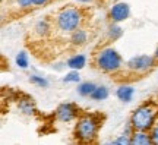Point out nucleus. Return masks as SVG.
Segmentation results:
<instances>
[{"label": "nucleus", "instance_id": "nucleus-7", "mask_svg": "<svg viewBox=\"0 0 158 145\" xmlns=\"http://www.w3.org/2000/svg\"><path fill=\"white\" fill-rule=\"evenodd\" d=\"M130 15V7L127 3L124 2H118V3H114L111 7H110V12H108V16L113 22H123L126 21Z\"/></svg>", "mask_w": 158, "mask_h": 145}, {"label": "nucleus", "instance_id": "nucleus-8", "mask_svg": "<svg viewBox=\"0 0 158 145\" xmlns=\"http://www.w3.org/2000/svg\"><path fill=\"white\" fill-rule=\"evenodd\" d=\"M132 145H151L152 138L149 130H135L132 134Z\"/></svg>", "mask_w": 158, "mask_h": 145}, {"label": "nucleus", "instance_id": "nucleus-9", "mask_svg": "<svg viewBox=\"0 0 158 145\" xmlns=\"http://www.w3.org/2000/svg\"><path fill=\"white\" fill-rule=\"evenodd\" d=\"M85 65H86V56L84 54H75V56L69 57L66 62V66L75 70H81L82 67H85Z\"/></svg>", "mask_w": 158, "mask_h": 145}, {"label": "nucleus", "instance_id": "nucleus-25", "mask_svg": "<svg viewBox=\"0 0 158 145\" xmlns=\"http://www.w3.org/2000/svg\"><path fill=\"white\" fill-rule=\"evenodd\" d=\"M154 57L158 60V45H157V49H155V53H154Z\"/></svg>", "mask_w": 158, "mask_h": 145}, {"label": "nucleus", "instance_id": "nucleus-15", "mask_svg": "<svg viewBox=\"0 0 158 145\" xmlns=\"http://www.w3.org/2000/svg\"><path fill=\"white\" fill-rule=\"evenodd\" d=\"M122 35H123V29L118 27L117 22L111 23V25L108 27V38H110V40L116 41V40H118Z\"/></svg>", "mask_w": 158, "mask_h": 145}, {"label": "nucleus", "instance_id": "nucleus-18", "mask_svg": "<svg viewBox=\"0 0 158 145\" xmlns=\"http://www.w3.org/2000/svg\"><path fill=\"white\" fill-rule=\"evenodd\" d=\"M29 81H31V84H35L41 87V88H45V87H48V81L43 76H38V75H31L29 76Z\"/></svg>", "mask_w": 158, "mask_h": 145}, {"label": "nucleus", "instance_id": "nucleus-10", "mask_svg": "<svg viewBox=\"0 0 158 145\" xmlns=\"http://www.w3.org/2000/svg\"><path fill=\"white\" fill-rule=\"evenodd\" d=\"M133 92H135V89L132 88L130 85H120L117 91H116V95H117V98L120 101L129 103L132 100V97H133Z\"/></svg>", "mask_w": 158, "mask_h": 145}, {"label": "nucleus", "instance_id": "nucleus-5", "mask_svg": "<svg viewBox=\"0 0 158 145\" xmlns=\"http://www.w3.org/2000/svg\"><path fill=\"white\" fill-rule=\"evenodd\" d=\"M155 57L148 56V54H139V56H135L129 59L126 66L129 70L135 73H145L148 70H151L154 66H155Z\"/></svg>", "mask_w": 158, "mask_h": 145}, {"label": "nucleus", "instance_id": "nucleus-22", "mask_svg": "<svg viewBox=\"0 0 158 145\" xmlns=\"http://www.w3.org/2000/svg\"><path fill=\"white\" fill-rule=\"evenodd\" d=\"M16 2L22 9H28L31 6H34V2H32V0H16Z\"/></svg>", "mask_w": 158, "mask_h": 145}, {"label": "nucleus", "instance_id": "nucleus-4", "mask_svg": "<svg viewBox=\"0 0 158 145\" xmlns=\"http://www.w3.org/2000/svg\"><path fill=\"white\" fill-rule=\"evenodd\" d=\"M84 21L82 11L78 7H63L57 13L56 25L63 32H73L75 29L81 28V23Z\"/></svg>", "mask_w": 158, "mask_h": 145}, {"label": "nucleus", "instance_id": "nucleus-2", "mask_svg": "<svg viewBox=\"0 0 158 145\" xmlns=\"http://www.w3.org/2000/svg\"><path fill=\"white\" fill-rule=\"evenodd\" d=\"M158 117V104L155 101H147L138 106L130 116V123L135 130H151Z\"/></svg>", "mask_w": 158, "mask_h": 145}, {"label": "nucleus", "instance_id": "nucleus-3", "mask_svg": "<svg viewBox=\"0 0 158 145\" xmlns=\"http://www.w3.org/2000/svg\"><path fill=\"white\" fill-rule=\"evenodd\" d=\"M94 63L102 72L116 73L123 66V59L118 54V51L114 50L113 47H106L95 54Z\"/></svg>", "mask_w": 158, "mask_h": 145}, {"label": "nucleus", "instance_id": "nucleus-11", "mask_svg": "<svg viewBox=\"0 0 158 145\" xmlns=\"http://www.w3.org/2000/svg\"><path fill=\"white\" fill-rule=\"evenodd\" d=\"M70 43L73 45H84L86 41H88V32L85 29H75L73 32H70Z\"/></svg>", "mask_w": 158, "mask_h": 145}, {"label": "nucleus", "instance_id": "nucleus-13", "mask_svg": "<svg viewBox=\"0 0 158 145\" xmlns=\"http://www.w3.org/2000/svg\"><path fill=\"white\" fill-rule=\"evenodd\" d=\"M95 88H97V85L92 84V82H82V84L78 85V92L82 97H91V94L94 92Z\"/></svg>", "mask_w": 158, "mask_h": 145}, {"label": "nucleus", "instance_id": "nucleus-19", "mask_svg": "<svg viewBox=\"0 0 158 145\" xmlns=\"http://www.w3.org/2000/svg\"><path fill=\"white\" fill-rule=\"evenodd\" d=\"M81 81V76H79V72L72 69L70 72H68L63 78V82H79Z\"/></svg>", "mask_w": 158, "mask_h": 145}, {"label": "nucleus", "instance_id": "nucleus-23", "mask_svg": "<svg viewBox=\"0 0 158 145\" xmlns=\"http://www.w3.org/2000/svg\"><path fill=\"white\" fill-rule=\"evenodd\" d=\"M34 2V6H44V5H47L50 0H32Z\"/></svg>", "mask_w": 158, "mask_h": 145}, {"label": "nucleus", "instance_id": "nucleus-14", "mask_svg": "<svg viewBox=\"0 0 158 145\" xmlns=\"http://www.w3.org/2000/svg\"><path fill=\"white\" fill-rule=\"evenodd\" d=\"M108 97V88L107 87H97L95 89H94V92L91 94V98L95 101H101V100H106Z\"/></svg>", "mask_w": 158, "mask_h": 145}, {"label": "nucleus", "instance_id": "nucleus-16", "mask_svg": "<svg viewBox=\"0 0 158 145\" xmlns=\"http://www.w3.org/2000/svg\"><path fill=\"white\" fill-rule=\"evenodd\" d=\"M19 110H21L22 113H25V114H32V113L35 112L34 104H32L29 100L21 101V103H19Z\"/></svg>", "mask_w": 158, "mask_h": 145}, {"label": "nucleus", "instance_id": "nucleus-12", "mask_svg": "<svg viewBox=\"0 0 158 145\" xmlns=\"http://www.w3.org/2000/svg\"><path fill=\"white\" fill-rule=\"evenodd\" d=\"M50 23H48V21L47 19H41V21H38V22L35 23L34 27V31L37 35H40V37H45V35H48V32H50Z\"/></svg>", "mask_w": 158, "mask_h": 145}, {"label": "nucleus", "instance_id": "nucleus-20", "mask_svg": "<svg viewBox=\"0 0 158 145\" xmlns=\"http://www.w3.org/2000/svg\"><path fill=\"white\" fill-rule=\"evenodd\" d=\"M114 145H132V138H130V135H120L117 139L113 142Z\"/></svg>", "mask_w": 158, "mask_h": 145}, {"label": "nucleus", "instance_id": "nucleus-1", "mask_svg": "<svg viewBox=\"0 0 158 145\" xmlns=\"http://www.w3.org/2000/svg\"><path fill=\"white\" fill-rule=\"evenodd\" d=\"M101 128V117L98 114H82L78 117L73 135L78 142H94Z\"/></svg>", "mask_w": 158, "mask_h": 145}, {"label": "nucleus", "instance_id": "nucleus-17", "mask_svg": "<svg viewBox=\"0 0 158 145\" xmlns=\"http://www.w3.org/2000/svg\"><path fill=\"white\" fill-rule=\"evenodd\" d=\"M16 65L21 69H27L28 67V54L25 51H21L16 54Z\"/></svg>", "mask_w": 158, "mask_h": 145}, {"label": "nucleus", "instance_id": "nucleus-21", "mask_svg": "<svg viewBox=\"0 0 158 145\" xmlns=\"http://www.w3.org/2000/svg\"><path fill=\"white\" fill-rule=\"evenodd\" d=\"M149 134H151V138H152V144L158 145V123L154 125L152 129L149 130Z\"/></svg>", "mask_w": 158, "mask_h": 145}, {"label": "nucleus", "instance_id": "nucleus-24", "mask_svg": "<svg viewBox=\"0 0 158 145\" xmlns=\"http://www.w3.org/2000/svg\"><path fill=\"white\" fill-rule=\"evenodd\" d=\"M79 3H91V2H94V0H76Z\"/></svg>", "mask_w": 158, "mask_h": 145}, {"label": "nucleus", "instance_id": "nucleus-6", "mask_svg": "<svg viewBox=\"0 0 158 145\" xmlns=\"http://www.w3.org/2000/svg\"><path fill=\"white\" fill-rule=\"evenodd\" d=\"M79 117V107L73 103H63L56 109V119L59 122L69 123Z\"/></svg>", "mask_w": 158, "mask_h": 145}]
</instances>
